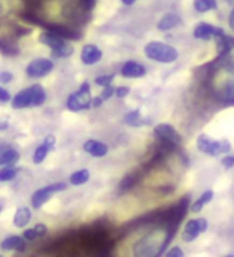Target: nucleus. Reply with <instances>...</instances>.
Masks as SVG:
<instances>
[{"label":"nucleus","instance_id":"f257e3e1","mask_svg":"<svg viewBox=\"0 0 234 257\" xmlns=\"http://www.w3.org/2000/svg\"><path fill=\"white\" fill-rule=\"evenodd\" d=\"M39 40L44 45L52 48V52L56 58H66V56H71L72 53H74V48H72V45L68 42V39H64L63 36L56 34V32H53V31L42 32Z\"/></svg>","mask_w":234,"mask_h":257},{"label":"nucleus","instance_id":"f03ea898","mask_svg":"<svg viewBox=\"0 0 234 257\" xmlns=\"http://www.w3.org/2000/svg\"><path fill=\"white\" fill-rule=\"evenodd\" d=\"M144 55L152 61L159 63H173L178 60V50L172 45L162 42H149L144 47Z\"/></svg>","mask_w":234,"mask_h":257},{"label":"nucleus","instance_id":"7ed1b4c3","mask_svg":"<svg viewBox=\"0 0 234 257\" xmlns=\"http://www.w3.org/2000/svg\"><path fill=\"white\" fill-rule=\"evenodd\" d=\"M197 145V150L200 153H205V155H210V156H218V155H228L231 151V145L223 140V142H216L213 140L212 137H208L205 134H200L196 140Z\"/></svg>","mask_w":234,"mask_h":257},{"label":"nucleus","instance_id":"20e7f679","mask_svg":"<svg viewBox=\"0 0 234 257\" xmlns=\"http://www.w3.org/2000/svg\"><path fill=\"white\" fill-rule=\"evenodd\" d=\"M92 101H93V98H92V93H90V84L84 82L77 92L69 95L66 106L71 111H82V109L90 108Z\"/></svg>","mask_w":234,"mask_h":257},{"label":"nucleus","instance_id":"39448f33","mask_svg":"<svg viewBox=\"0 0 234 257\" xmlns=\"http://www.w3.org/2000/svg\"><path fill=\"white\" fill-rule=\"evenodd\" d=\"M66 190V185L61 183V182H56V183H52V185H47V187L44 188H40L37 190L34 195H32L31 198V203H32V207H42L48 199H50L55 193H58V191H64Z\"/></svg>","mask_w":234,"mask_h":257},{"label":"nucleus","instance_id":"423d86ee","mask_svg":"<svg viewBox=\"0 0 234 257\" xmlns=\"http://www.w3.org/2000/svg\"><path fill=\"white\" fill-rule=\"evenodd\" d=\"M207 228H208V223L205 219H192L184 225L181 238L183 241H186V243H191V241H194L200 233H204Z\"/></svg>","mask_w":234,"mask_h":257},{"label":"nucleus","instance_id":"0eeeda50","mask_svg":"<svg viewBox=\"0 0 234 257\" xmlns=\"http://www.w3.org/2000/svg\"><path fill=\"white\" fill-rule=\"evenodd\" d=\"M154 134L159 140H162L167 145H180L181 143V137L180 134L175 131V127L170 124H157L154 127Z\"/></svg>","mask_w":234,"mask_h":257},{"label":"nucleus","instance_id":"6e6552de","mask_svg":"<svg viewBox=\"0 0 234 257\" xmlns=\"http://www.w3.org/2000/svg\"><path fill=\"white\" fill-rule=\"evenodd\" d=\"M53 71V61L47 58H37L31 61L26 68V74L29 77H44Z\"/></svg>","mask_w":234,"mask_h":257},{"label":"nucleus","instance_id":"1a4fd4ad","mask_svg":"<svg viewBox=\"0 0 234 257\" xmlns=\"http://www.w3.org/2000/svg\"><path fill=\"white\" fill-rule=\"evenodd\" d=\"M224 36V32L223 29L220 28H215L212 26V24H208V23H199L197 24V28L194 29V37L196 39H202V40H208V39H212V37H221Z\"/></svg>","mask_w":234,"mask_h":257},{"label":"nucleus","instance_id":"9d476101","mask_svg":"<svg viewBox=\"0 0 234 257\" xmlns=\"http://www.w3.org/2000/svg\"><path fill=\"white\" fill-rule=\"evenodd\" d=\"M101 50L96 45H92V44H88L82 48V52H80V60H82L84 64H95V63H98L101 60Z\"/></svg>","mask_w":234,"mask_h":257},{"label":"nucleus","instance_id":"9b49d317","mask_svg":"<svg viewBox=\"0 0 234 257\" xmlns=\"http://www.w3.org/2000/svg\"><path fill=\"white\" fill-rule=\"evenodd\" d=\"M32 106V90L31 87L24 88L20 93L15 95L12 100V108L13 109H23V108H31Z\"/></svg>","mask_w":234,"mask_h":257},{"label":"nucleus","instance_id":"f8f14e48","mask_svg":"<svg viewBox=\"0 0 234 257\" xmlns=\"http://www.w3.org/2000/svg\"><path fill=\"white\" fill-rule=\"evenodd\" d=\"M84 150L93 158H103L108 155V145L98 140H87L84 143Z\"/></svg>","mask_w":234,"mask_h":257},{"label":"nucleus","instance_id":"ddd939ff","mask_svg":"<svg viewBox=\"0 0 234 257\" xmlns=\"http://www.w3.org/2000/svg\"><path fill=\"white\" fill-rule=\"evenodd\" d=\"M120 74L124 77H141L146 74V69H144L143 64L136 61H127L120 69Z\"/></svg>","mask_w":234,"mask_h":257},{"label":"nucleus","instance_id":"4468645a","mask_svg":"<svg viewBox=\"0 0 234 257\" xmlns=\"http://www.w3.org/2000/svg\"><path fill=\"white\" fill-rule=\"evenodd\" d=\"M26 238L24 236H8L2 241V249L4 251H23L26 247Z\"/></svg>","mask_w":234,"mask_h":257},{"label":"nucleus","instance_id":"2eb2a0df","mask_svg":"<svg viewBox=\"0 0 234 257\" xmlns=\"http://www.w3.org/2000/svg\"><path fill=\"white\" fill-rule=\"evenodd\" d=\"M29 222H31V211H29V207H24V206L18 207V211L15 212V217H13V223L18 228H24Z\"/></svg>","mask_w":234,"mask_h":257},{"label":"nucleus","instance_id":"dca6fc26","mask_svg":"<svg viewBox=\"0 0 234 257\" xmlns=\"http://www.w3.org/2000/svg\"><path fill=\"white\" fill-rule=\"evenodd\" d=\"M180 24V16L175 15V13H167L162 20L157 23V29L159 31H168V29H173L175 26Z\"/></svg>","mask_w":234,"mask_h":257},{"label":"nucleus","instance_id":"f3484780","mask_svg":"<svg viewBox=\"0 0 234 257\" xmlns=\"http://www.w3.org/2000/svg\"><path fill=\"white\" fill-rule=\"evenodd\" d=\"M212 198H213V191H212V190L204 191L202 195H200V196L194 201V203H192V204L189 206V211H192V212H200L205 204L210 203Z\"/></svg>","mask_w":234,"mask_h":257},{"label":"nucleus","instance_id":"a211bd4d","mask_svg":"<svg viewBox=\"0 0 234 257\" xmlns=\"http://www.w3.org/2000/svg\"><path fill=\"white\" fill-rule=\"evenodd\" d=\"M20 161V153L13 150V148H7L2 151V156H0V164L2 166H12L16 164Z\"/></svg>","mask_w":234,"mask_h":257},{"label":"nucleus","instance_id":"6ab92c4d","mask_svg":"<svg viewBox=\"0 0 234 257\" xmlns=\"http://www.w3.org/2000/svg\"><path fill=\"white\" fill-rule=\"evenodd\" d=\"M31 90H32V106H40L44 104L47 95H45V88L39 84L31 85Z\"/></svg>","mask_w":234,"mask_h":257},{"label":"nucleus","instance_id":"aec40b11","mask_svg":"<svg viewBox=\"0 0 234 257\" xmlns=\"http://www.w3.org/2000/svg\"><path fill=\"white\" fill-rule=\"evenodd\" d=\"M125 124L128 125H133V127H140L143 124H146V120H144L141 117V112L138 109H135V111H130L128 114H125Z\"/></svg>","mask_w":234,"mask_h":257},{"label":"nucleus","instance_id":"412c9836","mask_svg":"<svg viewBox=\"0 0 234 257\" xmlns=\"http://www.w3.org/2000/svg\"><path fill=\"white\" fill-rule=\"evenodd\" d=\"M216 2L215 0H194V10L199 13H207L210 10H215Z\"/></svg>","mask_w":234,"mask_h":257},{"label":"nucleus","instance_id":"4be33fe9","mask_svg":"<svg viewBox=\"0 0 234 257\" xmlns=\"http://www.w3.org/2000/svg\"><path fill=\"white\" fill-rule=\"evenodd\" d=\"M88 179H90V172H88L87 169H80V171H77V172H74L71 175L69 182L72 185H84V183L88 182Z\"/></svg>","mask_w":234,"mask_h":257},{"label":"nucleus","instance_id":"5701e85b","mask_svg":"<svg viewBox=\"0 0 234 257\" xmlns=\"http://www.w3.org/2000/svg\"><path fill=\"white\" fill-rule=\"evenodd\" d=\"M50 151H52L50 147H48V145H45V143H42L40 147H37V150L34 151V158H32L34 164H42L44 161H45V158H47V155Z\"/></svg>","mask_w":234,"mask_h":257},{"label":"nucleus","instance_id":"b1692460","mask_svg":"<svg viewBox=\"0 0 234 257\" xmlns=\"http://www.w3.org/2000/svg\"><path fill=\"white\" fill-rule=\"evenodd\" d=\"M18 172V167H15V164L12 166H4V169L0 171V180L2 182H8V180H13V177Z\"/></svg>","mask_w":234,"mask_h":257},{"label":"nucleus","instance_id":"393cba45","mask_svg":"<svg viewBox=\"0 0 234 257\" xmlns=\"http://www.w3.org/2000/svg\"><path fill=\"white\" fill-rule=\"evenodd\" d=\"M112 79H114V76H112V74H106V76H98V77H96V80H95V82L98 84V85H101V87H106V85H111Z\"/></svg>","mask_w":234,"mask_h":257},{"label":"nucleus","instance_id":"a878e982","mask_svg":"<svg viewBox=\"0 0 234 257\" xmlns=\"http://www.w3.org/2000/svg\"><path fill=\"white\" fill-rule=\"evenodd\" d=\"M112 95H116V87H111V85L103 87V93H101L103 100H108V98H111Z\"/></svg>","mask_w":234,"mask_h":257},{"label":"nucleus","instance_id":"bb28decb","mask_svg":"<svg viewBox=\"0 0 234 257\" xmlns=\"http://www.w3.org/2000/svg\"><path fill=\"white\" fill-rule=\"evenodd\" d=\"M23 236L26 238L28 241H34V239L39 236V233H37L36 228H26V231L23 233Z\"/></svg>","mask_w":234,"mask_h":257},{"label":"nucleus","instance_id":"cd10ccee","mask_svg":"<svg viewBox=\"0 0 234 257\" xmlns=\"http://www.w3.org/2000/svg\"><path fill=\"white\" fill-rule=\"evenodd\" d=\"M128 93H130V88H128V87H124V85L116 87V96H117V98H125Z\"/></svg>","mask_w":234,"mask_h":257},{"label":"nucleus","instance_id":"c85d7f7f","mask_svg":"<svg viewBox=\"0 0 234 257\" xmlns=\"http://www.w3.org/2000/svg\"><path fill=\"white\" fill-rule=\"evenodd\" d=\"M221 166H223L224 169H231V167L234 166V156H224V158L221 159Z\"/></svg>","mask_w":234,"mask_h":257},{"label":"nucleus","instance_id":"c756f323","mask_svg":"<svg viewBox=\"0 0 234 257\" xmlns=\"http://www.w3.org/2000/svg\"><path fill=\"white\" fill-rule=\"evenodd\" d=\"M80 7H82L84 10L90 12L92 8L95 7V0H80Z\"/></svg>","mask_w":234,"mask_h":257},{"label":"nucleus","instance_id":"7c9ffc66","mask_svg":"<svg viewBox=\"0 0 234 257\" xmlns=\"http://www.w3.org/2000/svg\"><path fill=\"white\" fill-rule=\"evenodd\" d=\"M36 230H37V233H39V236H45L47 233H48V228L45 227L44 223H37L36 227H34Z\"/></svg>","mask_w":234,"mask_h":257},{"label":"nucleus","instance_id":"2f4dec72","mask_svg":"<svg viewBox=\"0 0 234 257\" xmlns=\"http://www.w3.org/2000/svg\"><path fill=\"white\" fill-rule=\"evenodd\" d=\"M12 79H13V74H12V72H7V71H4L2 74H0V80H2V84L10 82Z\"/></svg>","mask_w":234,"mask_h":257},{"label":"nucleus","instance_id":"473e14b6","mask_svg":"<svg viewBox=\"0 0 234 257\" xmlns=\"http://www.w3.org/2000/svg\"><path fill=\"white\" fill-rule=\"evenodd\" d=\"M8 100H10V95H8V92L2 87V88H0V101H2V103H7Z\"/></svg>","mask_w":234,"mask_h":257},{"label":"nucleus","instance_id":"72a5a7b5","mask_svg":"<svg viewBox=\"0 0 234 257\" xmlns=\"http://www.w3.org/2000/svg\"><path fill=\"white\" fill-rule=\"evenodd\" d=\"M55 142H56L55 135H48L47 139L44 140V143H45V145H48V147H50V150H53V147H55Z\"/></svg>","mask_w":234,"mask_h":257},{"label":"nucleus","instance_id":"f704fd0d","mask_svg":"<svg viewBox=\"0 0 234 257\" xmlns=\"http://www.w3.org/2000/svg\"><path fill=\"white\" fill-rule=\"evenodd\" d=\"M167 255L168 257H175V255H183V251L180 247H173V249H170V251L167 252Z\"/></svg>","mask_w":234,"mask_h":257},{"label":"nucleus","instance_id":"c9c22d12","mask_svg":"<svg viewBox=\"0 0 234 257\" xmlns=\"http://www.w3.org/2000/svg\"><path fill=\"white\" fill-rule=\"evenodd\" d=\"M103 96L100 95V96H96V98H93V101H92V106L93 108H100L101 106V104H103Z\"/></svg>","mask_w":234,"mask_h":257},{"label":"nucleus","instance_id":"e433bc0d","mask_svg":"<svg viewBox=\"0 0 234 257\" xmlns=\"http://www.w3.org/2000/svg\"><path fill=\"white\" fill-rule=\"evenodd\" d=\"M229 26H231V29L234 31V10H232L231 15H229Z\"/></svg>","mask_w":234,"mask_h":257},{"label":"nucleus","instance_id":"4c0bfd02","mask_svg":"<svg viewBox=\"0 0 234 257\" xmlns=\"http://www.w3.org/2000/svg\"><path fill=\"white\" fill-rule=\"evenodd\" d=\"M122 2L125 4V5H132V4H135L136 0H122Z\"/></svg>","mask_w":234,"mask_h":257},{"label":"nucleus","instance_id":"58836bf2","mask_svg":"<svg viewBox=\"0 0 234 257\" xmlns=\"http://www.w3.org/2000/svg\"><path fill=\"white\" fill-rule=\"evenodd\" d=\"M228 2H234V0H228Z\"/></svg>","mask_w":234,"mask_h":257}]
</instances>
